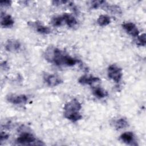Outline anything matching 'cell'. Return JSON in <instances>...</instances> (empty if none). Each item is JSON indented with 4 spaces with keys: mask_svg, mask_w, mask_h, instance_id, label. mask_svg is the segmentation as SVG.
Instances as JSON below:
<instances>
[{
    "mask_svg": "<svg viewBox=\"0 0 146 146\" xmlns=\"http://www.w3.org/2000/svg\"><path fill=\"white\" fill-rule=\"evenodd\" d=\"M18 144L23 145H44L40 141H38L34 136L29 132L22 133L16 140Z\"/></svg>",
    "mask_w": 146,
    "mask_h": 146,
    "instance_id": "1",
    "label": "cell"
},
{
    "mask_svg": "<svg viewBox=\"0 0 146 146\" xmlns=\"http://www.w3.org/2000/svg\"><path fill=\"white\" fill-rule=\"evenodd\" d=\"M107 75L110 79L116 83H119L121 79L123 71L120 67L113 64L108 67Z\"/></svg>",
    "mask_w": 146,
    "mask_h": 146,
    "instance_id": "2",
    "label": "cell"
},
{
    "mask_svg": "<svg viewBox=\"0 0 146 146\" xmlns=\"http://www.w3.org/2000/svg\"><path fill=\"white\" fill-rule=\"evenodd\" d=\"M7 100L13 104H23L27 102L29 98L25 94H9L7 96Z\"/></svg>",
    "mask_w": 146,
    "mask_h": 146,
    "instance_id": "3",
    "label": "cell"
},
{
    "mask_svg": "<svg viewBox=\"0 0 146 146\" xmlns=\"http://www.w3.org/2000/svg\"><path fill=\"white\" fill-rule=\"evenodd\" d=\"M44 82L50 87H55L63 82L60 76L55 74H46L43 76Z\"/></svg>",
    "mask_w": 146,
    "mask_h": 146,
    "instance_id": "4",
    "label": "cell"
},
{
    "mask_svg": "<svg viewBox=\"0 0 146 146\" xmlns=\"http://www.w3.org/2000/svg\"><path fill=\"white\" fill-rule=\"evenodd\" d=\"M82 108L80 103L76 99H74L65 104L64 106V112H76L79 111Z\"/></svg>",
    "mask_w": 146,
    "mask_h": 146,
    "instance_id": "5",
    "label": "cell"
},
{
    "mask_svg": "<svg viewBox=\"0 0 146 146\" xmlns=\"http://www.w3.org/2000/svg\"><path fill=\"white\" fill-rule=\"evenodd\" d=\"M21 47V43L16 39H10L7 40L5 44V49L10 52H17L20 50Z\"/></svg>",
    "mask_w": 146,
    "mask_h": 146,
    "instance_id": "6",
    "label": "cell"
},
{
    "mask_svg": "<svg viewBox=\"0 0 146 146\" xmlns=\"http://www.w3.org/2000/svg\"><path fill=\"white\" fill-rule=\"evenodd\" d=\"M100 80L99 78L91 75H84L79 78L78 82L83 85H91Z\"/></svg>",
    "mask_w": 146,
    "mask_h": 146,
    "instance_id": "7",
    "label": "cell"
},
{
    "mask_svg": "<svg viewBox=\"0 0 146 146\" xmlns=\"http://www.w3.org/2000/svg\"><path fill=\"white\" fill-rule=\"evenodd\" d=\"M123 28L130 35L137 36L139 35V31L136 26L132 22H125L122 25Z\"/></svg>",
    "mask_w": 146,
    "mask_h": 146,
    "instance_id": "8",
    "label": "cell"
},
{
    "mask_svg": "<svg viewBox=\"0 0 146 146\" xmlns=\"http://www.w3.org/2000/svg\"><path fill=\"white\" fill-rule=\"evenodd\" d=\"M121 140L127 144L136 145L135 144V136L132 132H125L120 135Z\"/></svg>",
    "mask_w": 146,
    "mask_h": 146,
    "instance_id": "9",
    "label": "cell"
},
{
    "mask_svg": "<svg viewBox=\"0 0 146 146\" xmlns=\"http://www.w3.org/2000/svg\"><path fill=\"white\" fill-rule=\"evenodd\" d=\"M1 26L3 27H11L14 23V21L13 18L10 15H3L2 14H1Z\"/></svg>",
    "mask_w": 146,
    "mask_h": 146,
    "instance_id": "10",
    "label": "cell"
},
{
    "mask_svg": "<svg viewBox=\"0 0 146 146\" xmlns=\"http://www.w3.org/2000/svg\"><path fill=\"white\" fill-rule=\"evenodd\" d=\"M32 27H34L36 31H38L40 34H48L51 33V30L50 28H49L47 26H44L40 23H37V22H33L31 23Z\"/></svg>",
    "mask_w": 146,
    "mask_h": 146,
    "instance_id": "11",
    "label": "cell"
},
{
    "mask_svg": "<svg viewBox=\"0 0 146 146\" xmlns=\"http://www.w3.org/2000/svg\"><path fill=\"white\" fill-rule=\"evenodd\" d=\"M64 116L72 122H76L82 119V115L79 112V111L76 112H64Z\"/></svg>",
    "mask_w": 146,
    "mask_h": 146,
    "instance_id": "12",
    "label": "cell"
},
{
    "mask_svg": "<svg viewBox=\"0 0 146 146\" xmlns=\"http://www.w3.org/2000/svg\"><path fill=\"white\" fill-rule=\"evenodd\" d=\"M103 10L107 11L108 12H110L113 14H121L122 13L121 9V8L117 6V5H109L107 2L106 3V5L103 7L102 8Z\"/></svg>",
    "mask_w": 146,
    "mask_h": 146,
    "instance_id": "13",
    "label": "cell"
},
{
    "mask_svg": "<svg viewBox=\"0 0 146 146\" xmlns=\"http://www.w3.org/2000/svg\"><path fill=\"white\" fill-rule=\"evenodd\" d=\"M64 22L69 27H74L77 24V21L75 18L71 14L65 13L63 15Z\"/></svg>",
    "mask_w": 146,
    "mask_h": 146,
    "instance_id": "14",
    "label": "cell"
},
{
    "mask_svg": "<svg viewBox=\"0 0 146 146\" xmlns=\"http://www.w3.org/2000/svg\"><path fill=\"white\" fill-rule=\"evenodd\" d=\"M128 126V122L125 118L121 117L116 120L114 123V127L117 130H120Z\"/></svg>",
    "mask_w": 146,
    "mask_h": 146,
    "instance_id": "15",
    "label": "cell"
},
{
    "mask_svg": "<svg viewBox=\"0 0 146 146\" xmlns=\"http://www.w3.org/2000/svg\"><path fill=\"white\" fill-rule=\"evenodd\" d=\"M97 23L100 26H106L111 23V18L107 15H101L98 18Z\"/></svg>",
    "mask_w": 146,
    "mask_h": 146,
    "instance_id": "16",
    "label": "cell"
},
{
    "mask_svg": "<svg viewBox=\"0 0 146 146\" xmlns=\"http://www.w3.org/2000/svg\"><path fill=\"white\" fill-rule=\"evenodd\" d=\"M78 60L67 54H65L63 60V65L67 66H73L76 64Z\"/></svg>",
    "mask_w": 146,
    "mask_h": 146,
    "instance_id": "17",
    "label": "cell"
},
{
    "mask_svg": "<svg viewBox=\"0 0 146 146\" xmlns=\"http://www.w3.org/2000/svg\"><path fill=\"white\" fill-rule=\"evenodd\" d=\"M92 93L96 98L101 99L107 95V92L101 87H95L92 90Z\"/></svg>",
    "mask_w": 146,
    "mask_h": 146,
    "instance_id": "18",
    "label": "cell"
},
{
    "mask_svg": "<svg viewBox=\"0 0 146 146\" xmlns=\"http://www.w3.org/2000/svg\"><path fill=\"white\" fill-rule=\"evenodd\" d=\"M107 3L105 1H92L90 2V6L91 9H96L98 8H103Z\"/></svg>",
    "mask_w": 146,
    "mask_h": 146,
    "instance_id": "19",
    "label": "cell"
},
{
    "mask_svg": "<svg viewBox=\"0 0 146 146\" xmlns=\"http://www.w3.org/2000/svg\"><path fill=\"white\" fill-rule=\"evenodd\" d=\"M63 21V18L62 15L60 16H56L54 17L51 20V23L54 26H60L62 25Z\"/></svg>",
    "mask_w": 146,
    "mask_h": 146,
    "instance_id": "20",
    "label": "cell"
},
{
    "mask_svg": "<svg viewBox=\"0 0 146 146\" xmlns=\"http://www.w3.org/2000/svg\"><path fill=\"white\" fill-rule=\"evenodd\" d=\"M137 44L139 46H144L146 44V39H145V33L142 34L140 35L137 36Z\"/></svg>",
    "mask_w": 146,
    "mask_h": 146,
    "instance_id": "21",
    "label": "cell"
},
{
    "mask_svg": "<svg viewBox=\"0 0 146 146\" xmlns=\"http://www.w3.org/2000/svg\"><path fill=\"white\" fill-rule=\"evenodd\" d=\"M11 1L9 0L1 1L0 2V5L1 7H9L11 5Z\"/></svg>",
    "mask_w": 146,
    "mask_h": 146,
    "instance_id": "22",
    "label": "cell"
},
{
    "mask_svg": "<svg viewBox=\"0 0 146 146\" xmlns=\"http://www.w3.org/2000/svg\"><path fill=\"white\" fill-rule=\"evenodd\" d=\"M9 138V135L3 132H1V135H0V141L1 142H2L3 141H5L6 140H7Z\"/></svg>",
    "mask_w": 146,
    "mask_h": 146,
    "instance_id": "23",
    "label": "cell"
},
{
    "mask_svg": "<svg viewBox=\"0 0 146 146\" xmlns=\"http://www.w3.org/2000/svg\"><path fill=\"white\" fill-rule=\"evenodd\" d=\"M52 4L56 6H58V5H64L66 3H68V1H53L52 2Z\"/></svg>",
    "mask_w": 146,
    "mask_h": 146,
    "instance_id": "24",
    "label": "cell"
},
{
    "mask_svg": "<svg viewBox=\"0 0 146 146\" xmlns=\"http://www.w3.org/2000/svg\"><path fill=\"white\" fill-rule=\"evenodd\" d=\"M1 68H2V69L5 70L8 69L9 66H8V64H7V63H6V62L4 61V62H2V63H1Z\"/></svg>",
    "mask_w": 146,
    "mask_h": 146,
    "instance_id": "25",
    "label": "cell"
}]
</instances>
